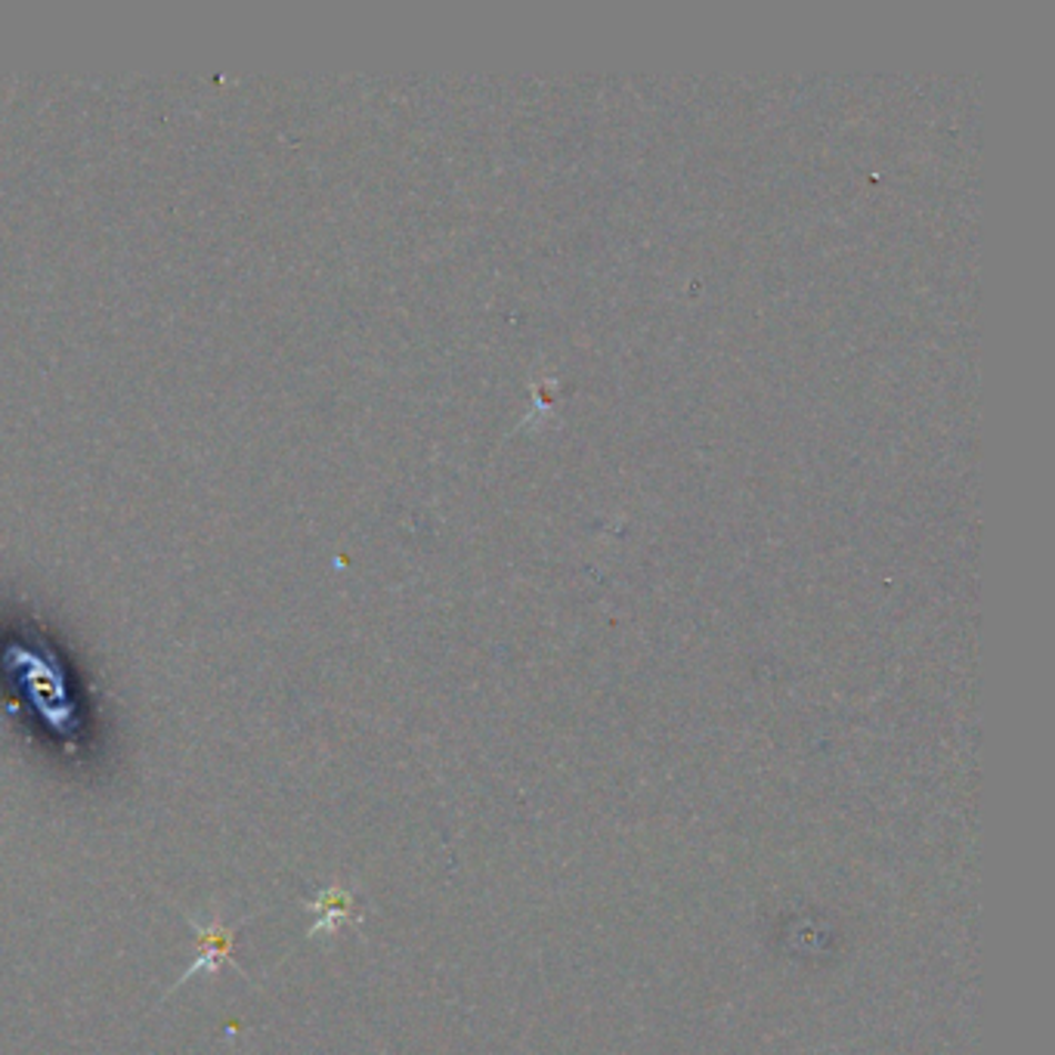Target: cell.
I'll return each mask as SVG.
<instances>
[{
    "label": "cell",
    "instance_id": "cell-1",
    "mask_svg": "<svg viewBox=\"0 0 1055 1055\" xmlns=\"http://www.w3.org/2000/svg\"><path fill=\"white\" fill-rule=\"evenodd\" d=\"M189 925L195 928V935H199V956H195V963L183 972V978H177V987H183L189 978H195L199 972H208V975H218L223 966H232L235 972H242V968L232 963V938H235V925H223L220 923V916L214 913V920L208 925H199L195 920H189Z\"/></svg>",
    "mask_w": 1055,
    "mask_h": 1055
},
{
    "label": "cell",
    "instance_id": "cell-2",
    "mask_svg": "<svg viewBox=\"0 0 1055 1055\" xmlns=\"http://www.w3.org/2000/svg\"><path fill=\"white\" fill-rule=\"evenodd\" d=\"M344 904H348V897L341 895V892H334V888L319 897L316 904H310L313 911L322 913V916L316 920V925H313V932H322V928H329V932H332L334 916H338V911H344Z\"/></svg>",
    "mask_w": 1055,
    "mask_h": 1055
}]
</instances>
